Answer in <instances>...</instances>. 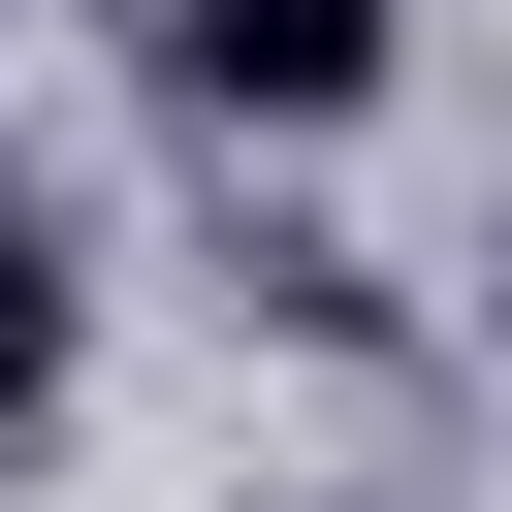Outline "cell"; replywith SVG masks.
Listing matches in <instances>:
<instances>
[{
    "label": "cell",
    "mask_w": 512,
    "mask_h": 512,
    "mask_svg": "<svg viewBox=\"0 0 512 512\" xmlns=\"http://www.w3.org/2000/svg\"><path fill=\"white\" fill-rule=\"evenodd\" d=\"M480 320H512V224H480Z\"/></svg>",
    "instance_id": "obj_3"
},
{
    "label": "cell",
    "mask_w": 512,
    "mask_h": 512,
    "mask_svg": "<svg viewBox=\"0 0 512 512\" xmlns=\"http://www.w3.org/2000/svg\"><path fill=\"white\" fill-rule=\"evenodd\" d=\"M0 224H32V160H0Z\"/></svg>",
    "instance_id": "obj_4"
},
{
    "label": "cell",
    "mask_w": 512,
    "mask_h": 512,
    "mask_svg": "<svg viewBox=\"0 0 512 512\" xmlns=\"http://www.w3.org/2000/svg\"><path fill=\"white\" fill-rule=\"evenodd\" d=\"M64 384H96V288H64V224H0V480L64 448Z\"/></svg>",
    "instance_id": "obj_2"
},
{
    "label": "cell",
    "mask_w": 512,
    "mask_h": 512,
    "mask_svg": "<svg viewBox=\"0 0 512 512\" xmlns=\"http://www.w3.org/2000/svg\"><path fill=\"white\" fill-rule=\"evenodd\" d=\"M128 32H160V96H192L224 160H320V128L416 64V0H128Z\"/></svg>",
    "instance_id": "obj_1"
}]
</instances>
